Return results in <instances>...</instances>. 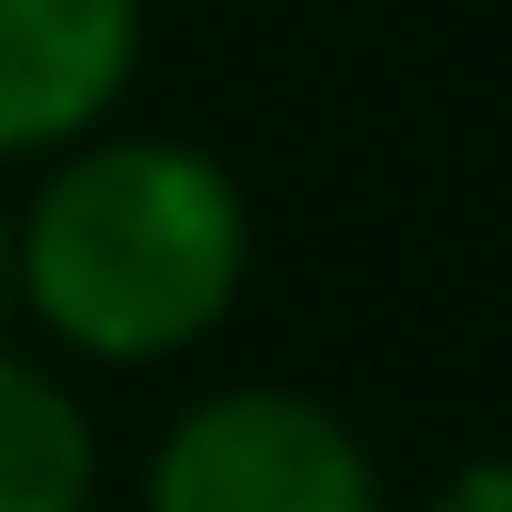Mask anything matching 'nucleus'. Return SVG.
Wrapping results in <instances>:
<instances>
[{"mask_svg":"<svg viewBox=\"0 0 512 512\" xmlns=\"http://www.w3.org/2000/svg\"><path fill=\"white\" fill-rule=\"evenodd\" d=\"M251 211L241 181L161 131L71 141V161L11 221V282L61 352L171 362L241 302Z\"/></svg>","mask_w":512,"mask_h":512,"instance_id":"obj_1","label":"nucleus"},{"mask_svg":"<svg viewBox=\"0 0 512 512\" xmlns=\"http://www.w3.org/2000/svg\"><path fill=\"white\" fill-rule=\"evenodd\" d=\"M141 512H382V472L332 402L241 382L161 432Z\"/></svg>","mask_w":512,"mask_h":512,"instance_id":"obj_2","label":"nucleus"},{"mask_svg":"<svg viewBox=\"0 0 512 512\" xmlns=\"http://www.w3.org/2000/svg\"><path fill=\"white\" fill-rule=\"evenodd\" d=\"M141 71V0H0V161L91 141Z\"/></svg>","mask_w":512,"mask_h":512,"instance_id":"obj_3","label":"nucleus"},{"mask_svg":"<svg viewBox=\"0 0 512 512\" xmlns=\"http://www.w3.org/2000/svg\"><path fill=\"white\" fill-rule=\"evenodd\" d=\"M91 412L21 352H0V512H91Z\"/></svg>","mask_w":512,"mask_h":512,"instance_id":"obj_4","label":"nucleus"},{"mask_svg":"<svg viewBox=\"0 0 512 512\" xmlns=\"http://www.w3.org/2000/svg\"><path fill=\"white\" fill-rule=\"evenodd\" d=\"M422 512H512V462H462Z\"/></svg>","mask_w":512,"mask_h":512,"instance_id":"obj_5","label":"nucleus"},{"mask_svg":"<svg viewBox=\"0 0 512 512\" xmlns=\"http://www.w3.org/2000/svg\"><path fill=\"white\" fill-rule=\"evenodd\" d=\"M21 302V282H11V211H0V312Z\"/></svg>","mask_w":512,"mask_h":512,"instance_id":"obj_6","label":"nucleus"}]
</instances>
